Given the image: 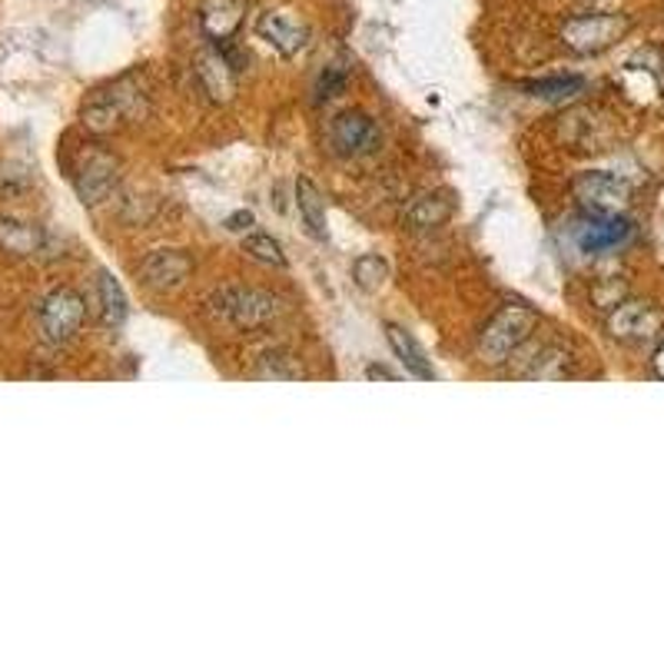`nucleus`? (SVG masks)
Masks as SVG:
<instances>
[{"mask_svg":"<svg viewBox=\"0 0 664 664\" xmlns=\"http://www.w3.org/2000/svg\"><path fill=\"white\" fill-rule=\"evenodd\" d=\"M538 329V313L522 306V303H508L502 306L482 329L478 336V359L485 366H502L508 363Z\"/></svg>","mask_w":664,"mask_h":664,"instance_id":"nucleus-1","label":"nucleus"},{"mask_svg":"<svg viewBox=\"0 0 664 664\" xmlns=\"http://www.w3.org/2000/svg\"><path fill=\"white\" fill-rule=\"evenodd\" d=\"M207 306L217 319H222L232 329H242V333L262 329V326L276 323L283 313V303L272 293L256 289V286H220L217 293H210Z\"/></svg>","mask_w":664,"mask_h":664,"instance_id":"nucleus-2","label":"nucleus"},{"mask_svg":"<svg viewBox=\"0 0 664 664\" xmlns=\"http://www.w3.org/2000/svg\"><path fill=\"white\" fill-rule=\"evenodd\" d=\"M632 30V17L625 13H578L568 17L558 30L562 43L578 57H595L612 50Z\"/></svg>","mask_w":664,"mask_h":664,"instance_id":"nucleus-3","label":"nucleus"},{"mask_svg":"<svg viewBox=\"0 0 664 664\" xmlns=\"http://www.w3.org/2000/svg\"><path fill=\"white\" fill-rule=\"evenodd\" d=\"M572 197L592 217H622L632 207V184L608 170H585L572 180Z\"/></svg>","mask_w":664,"mask_h":664,"instance_id":"nucleus-4","label":"nucleus"},{"mask_svg":"<svg viewBox=\"0 0 664 664\" xmlns=\"http://www.w3.org/2000/svg\"><path fill=\"white\" fill-rule=\"evenodd\" d=\"M83 319H87V303L70 286L50 289L37 306V329H40L43 343H50V346L70 343L80 333Z\"/></svg>","mask_w":664,"mask_h":664,"instance_id":"nucleus-5","label":"nucleus"},{"mask_svg":"<svg viewBox=\"0 0 664 664\" xmlns=\"http://www.w3.org/2000/svg\"><path fill=\"white\" fill-rule=\"evenodd\" d=\"M608 336L625 346H648L664 336V313L645 299H622L608 313Z\"/></svg>","mask_w":664,"mask_h":664,"instance_id":"nucleus-6","label":"nucleus"},{"mask_svg":"<svg viewBox=\"0 0 664 664\" xmlns=\"http://www.w3.org/2000/svg\"><path fill=\"white\" fill-rule=\"evenodd\" d=\"M329 143L339 157L359 160V157H373L383 147V133H379V127L369 113L343 110L329 123Z\"/></svg>","mask_w":664,"mask_h":664,"instance_id":"nucleus-7","label":"nucleus"},{"mask_svg":"<svg viewBox=\"0 0 664 664\" xmlns=\"http://www.w3.org/2000/svg\"><path fill=\"white\" fill-rule=\"evenodd\" d=\"M117 180H120V163L103 150H90L73 174V187H77V197L83 207L103 204L113 194Z\"/></svg>","mask_w":664,"mask_h":664,"instance_id":"nucleus-8","label":"nucleus"},{"mask_svg":"<svg viewBox=\"0 0 664 664\" xmlns=\"http://www.w3.org/2000/svg\"><path fill=\"white\" fill-rule=\"evenodd\" d=\"M194 272V259L187 249H153L140 262V279L153 293H174L180 289Z\"/></svg>","mask_w":664,"mask_h":664,"instance_id":"nucleus-9","label":"nucleus"},{"mask_svg":"<svg viewBox=\"0 0 664 664\" xmlns=\"http://www.w3.org/2000/svg\"><path fill=\"white\" fill-rule=\"evenodd\" d=\"M635 226L625 220V217H592L585 214V220L578 222L575 229V242L582 252L588 256H598V252H612L618 246H625L632 239Z\"/></svg>","mask_w":664,"mask_h":664,"instance_id":"nucleus-10","label":"nucleus"},{"mask_svg":"<svg viewBox=\"0 0 664 664\" xmlns=\"http://www.w3.org/2000/svg\"><path fill=\"white\" fill-rule=\"evenodd\" d=\"M256 37L266 43V47H272L279 57H296L303 47H306V27L296 20V17H289L286 10H266V13H259L256 17Z\"/></svg>","mask_w":664,"mask_h":664,"instance_id":"nucleus-11","label":"nucleus"},{"mask_svg":"<svg viewBox=\"0 0 664 664\" xmlns=\"http://www.w3.org/2000/svg\"><path fill=\"white\" fill-rule=\"evenodd\" d=\"M562 137L572 150H582V153H595V150H605L608 140H612V123L605 113L598 110H572L565 120H562Z\"/></svg>","mask_w":664,"mask_h":664,"instance_id":"nucleus-12","label":"nucleus"},{"mask_svg":"<svg viewBox=\"0 0 664 664\" xmlns=\"http://www.w3.org/2000/svg\"><path fill=\"white\" fill-rule=\"evenodd\" d=\"M194 77H197L200 90L214 103H229L236 97V67L226 60L222 50H204V53H197Z\"/></svg>","mask_w":664,"mask_h":664,"instance_id":"nucleus-13","label":"nucleus"},{"mask_svg":"<svg viewBox=\"0 0 664 664\" xmlns=\"http://www.w3.org/2000/svg\"><path fill=\"white\" fill-rule=\"evenodd\" d=\"M386 339L393 346V353L399 356V363L406 366V373L419 383H436L439 373L433 369V359L426 356V349L416 343V336L409 329H403L399 323H386Z\"/></svg>","mask_w":664,"mask_h":664,"instance_id":"nucleus-14","label":"nucleus"},{"mask_svg":"<svg viewBox=\"0 0 664 664\" xmlns=\"http://www.w3.org/2000/svg\"><path fill=\"white\" fill-rule=\"evenodd\" d=\"M455 214V200L452 194L436 190V194H423L419 200H413V207L406 210V229H416V232H426V229H439L445 222L452 220Z\"/></svg>","mask_w":664,"mask_h":664,"instance_id":"nucleus-15","label":"nucleus"},{"mask_svg":"<svg viewBox=\"0 0 664 664\" xmlns=\"http://www.w3.org/2000/svg\"><path fill=\"white\" fill-rule=\"evenodd\" d=\"M296 210H299V220H303L306 232H309L313 239H326V236H329L326 200H323L319 187H316L309 177H299V180H296Z\"/></svg>","mask_w":664,"mask_h":664,"instance_id":"nucleus-16","label":"nucleus"},{"mask_svg":"<svg viewBox=\"0 0 664 664\" xmlns=\"http://www.w3.org/2000/svg\"><path fill=\"white\" fill-rule=\"evenodd\" d=\"M242 23V7L239 0H207L200 7V27L204 33L214 40V43H222L229 40Z\"/></svg>","mask_w":664,"mask_h":664,"instance_id":"nucleus-17","label":"nucleus"},{"mask_svg":"<svg viewBox=\"0 0 664 664\" xmlns=\"http://www.w3.org/2000/svg\"><path fill=\"white\" fill-rule=\"evenodd\" d=\"M47 236L40 226L17 220V217H0V249L10 256H37L43 249Z\"/></svg>","mask_w":664,"mask_h":664,"instance_id":"nucleus-18","label":"nucleus"},{"mask_svg":"<svg viewBox=\"0 0 664 664\" xmlns=\"http://www.w3.org/2000/svg\"><path fill=\"white\" fill-rule=\"evenodd\" d=\"M97 303H100V319L103 326L117 329L123 326L127 313H130V303H127V293L120 286V279L110 272V269H100L97 272Z\"/></svg>","mask_w":664,"mask_h":664,"instance_id":"nucleus-19","label":"nucleus"},{"mask_svg":"<svg viewBox=\"0 0 664 664\" xmlns=\"http://www.w3.org/2000/svg\"><path fill=\"white\" fill-rule=\"evenodd\" d=\"M575 369H572V356L568 349L562 346H545L538 349V356L528 363V369L522 373V379H532V383H562V379H572Z\"/></svg>","mask_w":664,"mask_h":664,"instance_id":"nucleus-20","label":"nucleus"},{"mask_svg":"<svg viewBox=\"0 0 664 664\" xmlns=\"http://www.w3.org/2000/svg\"><path fill=\"white\" fill-rule=\"evenodd\" d=\"M522 90H525L528 97L562 103V100H572V97L585 93V77H575V73H565V77H542V80L522 83Z\"/></svg>","mask_w":664,"mask_h":664,"instance_id":"nucleus-21","label":"nucleus"},{"mask_svg":"<svg viewBox=\"0 0 664 664\" xmlns=\"http://www.w3.org/2000/svg\"><path fill=\"white\" fill-rule=\"evenodd\" d=\"M389 262L379 256V252H363V256H356V262H353V279H356V286L359 289H366V293H379L386 283H389Z\"/></svg>","mask_w":664,"mask_h":664,"instance_id":"nucleus-22","label":"nucleus"},{"mask_svg":"<svg viewBox=\"0 0 664 664\" xmlns=\"http://www.w3.org/2000/svg\"><path fill=\"white\" fill-rule=\"evenodd\" d=\"M242 252L249 256V259H256V262H262V266H276V269H286V252H283V246L272 239V236H266V232H249V236H242Z\"/></svg>","mask_w":664,"mask_h":664,"instance_id":"nucleus-23","label":"nucleus"},{"mask_svg":"<svg viewBox=\"0 0 664 664\" xmlns=\"http://www.w3.org/2000/svg\"><path fill=\"white\" fill-rule=\"evenodd\" d=\"M120 120H127V117L120 113V107H117L110 97L93 100V103L83 107V127L93 130V133H110V130L120 127Z\"/></svg>","mask_w":664,"mask_h":664,"instance_id":"nucleus-24","label":"nucleus"},{"mask_svg":"<svg viewBox=\"0 0 664 664\" xmlns=\"http://www.w3.org/2000/svg\"><path fill=\"white\" fill-rule=\"evenodd\" d=\"M259 376H262V379H299L303 369H299V363H296L289 353L272 349V353H266V356L259 359Z\"/></svg>","mask_w":664,"mask_h":664,"instance_id":"nucleus-25","label":"nucleus"},{"mask_svg":"<svg viewBox=\"0 0 664 664\" xmlns=\"http://www.w3.org/2000/svg\"><path fill=\"white\" fill-rule=\"evenodd\" d=\"M343 90H346V70H336V67H329V70L319 77V87H316L319 100H333V97H339Z\"/></svg>","mask_w":664,"mask_h":664,"instance_id":"nucleus-26","label":"nucleus"},{"mask_svg":"<svg viewBox=\"0 0 664 664\" xmlns=\"http://www.w3.org/2000/svg\"><path fill=\"white\" fill-rule=\"evenodd\" d=\"M252 214L249 210H239V214H232L229 220H226V229H232V232H246L249 226H252Z\"/></svg>","mask_w":664,"mask_h":664,"instance_id":"nucleus-27","label":"nucleus"},{"mask_svg":"<svg viewBox=\"0 0 664 664\" xmlns=\"http://www.w3.org/2000/svg\"><path fill=\"white\" fill-rule=\"evenodd\" d=\"M366 379H369V383H379V379H383V383H396L399 376H396L393 369H386V366H369V369H366Z\"/></svg>","mask_w":664,"mask_h":664,"instance_id":"nucleus-28","label":"nucleus"},{"mask_svg":"<svg viewBox=\"0 0 664 664\" xmlns=\"http://www.w3.org/2000/svg\"><path fill=\"white\" fill-rule=\"evenodd\" d=\"M652 366H655V376L664 379V336L662 343H658V349H655V356H652Z\"/></svg>","mask_w":664,"mask_h":664,"instance_id":"nucleus-29","label":"nucleus"},{"mask_svg":"<svg viewBox=\"0 0 664 664\" xmlns=\"http://www.w3.org/2000/svg\"><path fill=\"white\" fill-rule=\"evenodd\" d=\"M578 3H585V7H588V3H595V0H578Z\"/></svg>","mask_w":664,"mask_h":664,"instance_id":"nucleus-30","label":"nucleus"}]
</instances>
